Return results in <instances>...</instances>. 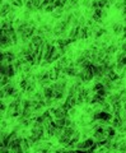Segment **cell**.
Here are the masks:
<instances>
[{"label": "cell", "instance_id": "1", "mask_svg": "<svg viewBox=\"0 0 126 153\" xmlns=\"http://www.w3.org/2000/svg\"><path fill=\"white\" fill-rule=\"evenodd\" d=\"M112 31H113L115 36H122V33H124V25L120 24V23H113Z\"/></svg>", "mask_w": 126, "mask_h": 153}, {"label": "cell", "instance_id": "2", "mask_svg": "<svg viewBox=\"0 0 126 153\" xmlns=\"http://www.w3.org/2000/svg\"><path fill=\"white\" fill-rule=\"evenodd\" d=\"M11 9H13V5H10L9 3H3V5H1V15H3V18L7 17Z\"/></svg>", "mask_w": 126, "mask_h": 153}, {"label": "cell", "instance_id": "3", "mask_svg": "<svg viewBox=\"0 0 126 153\" xmlns=\"http://www.w3.org/2000/svg\"><path fill=\"white\" fill-rule=\"evenodd\" d=\"M57 140H59V144H61V146H64V147H68L69 144H70V137H68V135H65V134H62Z\"/></svg>", "mask_w": 126, "mask_h": 153}, {"label": "cell", "instance_id": "4", "mask_svg": "<svg viewBox=\"0 0 126 153\" xmlns=\"http://www.w3.org/2000/svg\"><path fill=\"white\" fill-rule=\"evenodd\" d=\"M65 101H66L71 107H75V106H76V96H70V95H68L66 98H65Z\"/></svg>", "mask_w": 126, "mask_h": 153}, {"label": "cell", "instance_id": "5", "mask_svg": "<svg viewBox=\"0 0 126 153\" xmlns=\"http://www.w3.org/2000/svg\"><path fill=\"white\" fill-rule=\"evenodd\" d=\"M119 50V46H117L116 44H111V45H108L107 47H106V51H107V54H111V55H113L116 51Z\"/></svg>", "mask_w": 126, "mask_h": 153}, {"label": "cell", "instance_id": "6", "mask_svg": "<svg viewBox=\"0 0 126 153\" xmlns=\"http://www.w3.org/2000/svg\"><path fill=\"white\" fill-rule=\"evenodd\" d=\"M76 129H74L73 126H65L64 129H62V133H64L65 135H68V137H71L73 135V133L75 132Z\"/></svg>", "mask_w": 126, "mask_h": 153}, {"label": "cell", "instance_id": "7", "mask_svg": "<svg viewBox=\"0 0 126 153\" xmlns=\"http://www.w3.org/2000/svg\"><path fill=\"white\" fill-rule=\"evenodd\" d=\"M54 125L56 127H65V119H54Z\"/></svg>", "mask_w": 126, "mask_h": 153}, {"label": "cell", "instance_id": "8", "mask_svg": "<svg viewBox=\"0 0 126 153\" xmlns=\"http://www.w3.org/2000/svg\"><path fill=\"white\" fill-rule=\"evenodd\" d=\"M44 12L45 13H54L55 12V5L54 4H46L44 7Z\"/></svg>", "mask_w": 126, "mask_h": 153}, {"label": "cell", "instance_id": "9", "mask_svg": "<svg viewBox=\"0 0 126 153\" xmlns=\"http://www.w3.org/2000/svg\"><path fill=\"white\" fill-rule=\"evenodd\" d=\"M11 5L14 8H22L24 5V1L23 0H11Z\"/></svg>", "mask_w": 126, "mask_h": 153}, {"label": "cell", "instance_id": "10", "mask_svg": "<svg viewBox=\"0 0 126 153\" xmlns=\"http://www.w3.org/2000/svg\"><path fill=\"white\" fill-rule=\"evenodd\" d=\"M78 25H80V27H84V25H87V17L82 15L80 18L78 19Z\"/></svg>", "mask_w": 126, "mask_h": 153}, {"label": "cell", "instance_id": "11", "mask_svg": "<svg viewBox=\"0 0 126 153\" xmlns=\"http://www.w3.org/2000/svg\"><path fill=\"white\" fill-rule=\"evenodd\" d=\"M68 112H69V115H70V116H75V115H76V112H78V111H76L75 107H71V109L69 110Z\"/></svg>", "mask_w": 126, "mask_h": 153}, {"label": "cell", "instance_id": "12", "mask_svg": "<svg viewBox=\"0 0 126 153\" xmlns=\"http://www.w3.org/2000/svg\"><path fill=\"white\" fill-rule=\"evenodd\" d=\"M120 50H121V51H126V41H122L121 46H120Z\"/></svg>", "mask_w": 126, "mask_h": 153}, {"label": "cell", "instance_id": "13", "mask_svg": "<svg viewBox=\"0 0 126 153\" xmlns=\"http://www.w3.org/2000/svg\"><path fill=\"white\" fill-rule=\"evenodd\" d=\"M7 126H8V123L5 120H3L1 121V129H7Z\"/></svg>", "mask_w": 126, "mask_h": 153}, {"label": "cell", "instance_id": "14", "mask_svg": "<svg viewBox=\"0 0 126 153\" xmlns=\"http://www.w3.org/2000/svg\"><path fill=\"white\" fill-rule=\"evenodd\" d=\"M124 23H125V25H126V15H124Z\"/></svg>", "mask_w": 126, "mask_h": 153}, {"label": "cell", "instance_id": "15", "mask_svg": "<svg viewBox=\"0 0 126 153\" xmlns=\"http://www.w3.org/2000/svg\"><path fill=\"white\" fill-rule=\"evenodd\" d=\"M3 1H4V0H3Z\"/></svg>", "mask_w": 126, "mask_h": 153}]
</instances>
